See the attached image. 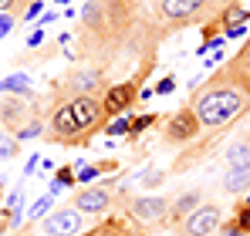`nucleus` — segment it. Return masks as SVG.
<instances>
[{
	"label": "nucleus",
	"mask_w": 250,
	"mask_h": 236,
	"mask_svg": "<svg viewBox=\"0 0 250 236\" xmlns=\"http://www.w3.org/2000/svg\"><path fill=\"white\" fill-rule=\"evenodd\" d=\"M189 108H193V115L200 118L203 128H223V125H230L233 118H240L247 112L250 98L237 81L216 78L207 91H196L193 95V105Z\"/></svg>",
	"instance_id": "obj_1"
},
{
	"label": "nucleus",
	"mask_w": 250,
	"mask_h": 236,
	"mask_svg": "<svg viewBox=\"0 0 250 236\" xmlns=\"http://www.w3.org/2000/svg\"><path fill=\"white\" fill-rule=\"evenodd\" d=\"M220 219H223L220 206L203 202V206H196V209L183 219L179 233H183V236H209V233H216V230H220Z\"/></svg>",
	"instance_id": "obj_2"
},
{
	"label": "nucleus",
	"mask_w": 250,
	"mask_h": 236,
	"mask_svg": "<svg viewBox=\"0 0 250 236\" xmlns=\"http://www.w3.org/2000/svg\"><path fill=\"white\" fill-rule=\"evenodd\" d=\"M84 213H78L75 206H61L51 216H44V236H82L84 230Z\"/></svg>",
	"instance_id": "obj_3"
},
{
	"label": "nucleus",
	"mask_w": 250,
	"mask_h": 236,
	"mask_svg": "<svg viewBox=\"0 0 250 236\" xmlns=\"http://www.w3.org/2000/svg\"><path fill=\"white\" fill-rule=\"evenodd\" d=\"M68 105H71V115H75V125H78V132H82V135H88L91 128H98V125H102V118H105L102 101H98V98H91V95H78V98H71Z\"/></svg>",
	"instance_id": "obj_4"
},
{
	"label": "nucleus",
	"mask_w": 250,
	"mask_h": 236,
	"mask_svg": "<svg viewBox=\"0 0 250 236\" xmlns=\"http://www.w3.org/2000/svg\"><path fill=\"white\" fill-rule=\"evenodd\" d=\"M200 128H203V125H200V118L193 115V108H179L176 115L169 118L166 138H169V142H189Z\"/></svg>",
	"instance_id": "obj_5"
},
{
	"label": "nucleus",
	"mask_w": 250,
	"mask_h": 236,
	"mask_svg": "<svg viewBox=\"0 0 250 236\" xmlns=\"http://www.w3.org/2000/svg\"><path fill=\"white\" fill-rule=\"evenodd\" d=\"M169 213V199L163 196H142L132 202V216L139 219V223H146V226H152V223H163Z\"/></svg>",
	"instance_id": "obj_6"
},
{
	"label": "nucleus",
	"mask_w": 250,
	"mask_h": 236,
	"mask_svg": "<svg viewBox=\"0 0 250 236\" xmlns=\"http://www.w3.org/2000/svg\"><path fill=\"white\" fill-rule=\"evenodd\" d=\"M108 206H112V193H108L105 186L82 189V193L75 196V209H78V213H88V216H98V213H105Z\"/></svg>",
	"instance_id": "obj_7"
},
{
	"label": "nucleus",
	"mask_w": 250,
	"mask_h": 236,
	"mask_svg": "<svg viewBox=\"0 0 250 236\" xmlns=\"http://www.w3.org/2000/svg\"><path fill=\"white\" fill-rule=\"evenodd\" d=\"M203 3L207 0H163L159 10H163V17L169 24H186V20L196 17V10H203Z\"/></svg>",
	"instance_id": "obj_8"
},
{
	"label": "nucleus",
	"mask_w": 250,
	"mask_h": 236,
	"mask_svg": "<svg viewBox=\"0 0 250 236\" xmlns=\"http://www.w3.org/2000/svg\"><path fill=\"white\" fill-rule=\"evenodd\" d=\"M132 101H135V84H132V81H125V84H115V88H108V91H105L102 108H105V115H122Z\"/></svg>",
	"instance_id": "obj_9"
},
{
	"label": "nucleus",
	"mask_w": 250,
	"mask_h": 236,
	"mask_svg": "<svg viewBox=\"0 0 250 236\" xmlns=\"http://www.w3.org/2000/svg\"><path fill=\"white\" fill-rule=\"evenodd\" d=\"M51 132L61 138V142H75V138H82V132H78V125H75V115H71V105H61L54 118H51Z\"/></svg>",
	"instance_id": "obj_10"
},
{
	"label": "nucleus",
	"mask_w": 250,
	"mask_h": 236,
	"mask_svg": "<svg viewBox=\"0 0 250 236\" xmlns=\"http://www.w3.org/2000/svg\"><path fill=\"white\" fill-rule=\"evenodd\" d=\"M247 75H250V38L244 40V47H240V54L233 58V64H230V71H227V75H220V78H230V81H237V84H240V81L247 78Z\"/></svg>",
	"instance_id": "obj_11"
},
{
	"label": "nucleus",
	"mask_w": 250,
	"mask_h": 236,
	"mask_svg": "<svg viewBox=\"0 0 250 236\" xmlns=\"http://www.w3.org/2000/svg\"><path fill=\"white\" fill-rule=\"evenodd\" d=\"M250 186V165H230V172L223 176V189L227 193H244Z\"/></svg>",
	"instance_id": "obj_12"
},
{
	"label": "nucleus",
	"mask_w": 250,
	"mask_h": 236,
	"mask_svg": "<svg viewBox=\"0 0 250 236\" xmlns=\"http://www.w3.org/2000/svg\"><path fill=\"white\" fill-rule=\"evenodd\" d=\"M200 199H203V193H196V189H193V193H186V196H179L176 202H172V216H176V219H186L196 206H203Z\"/></svg>",
	"instance_id": "obj_13"
},
{
	"label": "nucleus",
	"mask_w": 250,
	"mask_h": 236,
	"mask_svg": "<svg viewBox=\"0 0 250 236\" xmlns=\"http://www.w3.org/2000/svg\"><path fill=\"white\" fill-rule=\"evenodd\" d=\"M98 81H102L98 71H75V75H71V88L84 95V91H95V88H98Z\"/></svg>",
	"instance_id": "obj_14"
},
{
	"label": "nucleus",
	"mask_w": 250,
	"mask_h": 236,
	"mask_svg": "<svg viewBox=\"0 0 250 236\" xmlns=\"http://www.w3.org/2000/svg\"><path fill=\"white\" fill-rule=\"evenodd\" d=\"M27 88H31L27 75H7L0 81V91H7V95H27Z\"/></svg>",
	"instance_id": "obj_15"
},
{
	"label": "nucleus",
	"mask_w": 250,
	"mask_h": 236,
	"mask_svg": "<svg viewBox=\"0 0 250 236\" xmlns=\"http://www.w3.org/2000/svg\"><path fill=\"white\" fill-rule=\"evenodd\" d=\"M82 17H84V24H88V27H102V24H105L102 0H88V3H84V10H82Z\"/></svg>",
	"instance_id": "obj_16"
},
{
	"label": "nucleus",
	"mask_w": 250,
	"mask_h": 236,
	"mask_svg": "<svg viewBox=\"0 0 250 236\" xmlns=\"http://www.w3.org/2000/svg\"><path fill=\"white\" fill-rule=\"evenodd\" d=\"M227 162H230V165H250V145H244V142L230 145V149H227Z\"/></svg>",
	"instance_id": "obj_17"
},
{
	"label": "nucleus",
	"mask_w": 250,
	"mask_h": 236,
	"mask_svg": "<svg viewBox=\"0 0 250 236\" xmlns=\"http://www.w3.org/2000/svg\"><path fill=\"white\" fill-rule=\"evenodd\" d=\"M244 20H250V10H247V7H230V10L223 14V24H227V27L244 24Z\"/></svg>",
	"instance_id": "obj_18"
},
{
	"label": "nucleus",
	"mask_w": 250,
	"mask_h": 236,
	"mask_svg": "<svg viewBox=\"0 0 250 236\" xmlns=\"http://www.w3.org/2000/svg\"><path fill=\"white\" fill-rule=\"evenodd\" d=\"M17 156V138H10V135H0V162H7V158Z\"/></svg>",
	"instance_id": "obj_19"
},
{
	"label": "nucleus",
	"mask_w": 250,
	"mask_h": 236,
	"mask_svg": "<svg viewBox=\"0 0 250 236\" xmlns=\"http://www.w3.org/2000/svg\"><path fill=\"white\" fill-rule=\"evenodd\" d=\"M51 199H54V196L47 193V196H41V199H38V202H34V209H31V219H34V223L47 216V209H51Z\"/></svg>",
	"instance_id": "obj_20"
},
{
	"label": "nucleus",
	"mask_w": 250,
	"mask_h": 236,
	"mask_svg": "<svg viewBox=\"0 0 250 236\" xmlns=\"http://www.w3.org/2000/svg\"><path fill=\"white\" fill-rule=\"evenodd\" d=\"M156 118H159V115H139L135 121H132V125H128V132H132V135H139L142 128H149V125H156Z\"/></svg>",
	"instance_id": "obj_21"
},
{
	"label": "nucleus",
	"mask_w": 250,
	"mask_h": 236,
	"mask_svg": "<svg viewBox=\"0 0 250 236\" xmlns=\"http://www.w3.org/2000/svg\"><path fill=\"white\" fill-rule=\"evenodd\" d=\"M38 132H41V121H31V125H24V128H17V132H14V138H17V142H24V138H34Z\"/></svg>",
	"instance_id": "obj_22"
},
{
	"label": "nucleus",
	"mask_w": 250,
	"mask_h": 236,
	"mask_svg": "<svg viewBox=\"0 0 250 236\" xmlns=\"http://www.w3.org/2000/svg\"><path fill=\"white\" fill-rule=\"evenodd\" d=\"M102 169H108V165H84L82 172H78V179H82V182H91V179H98Z\"/></svg>",
	"instance_id": "obj_23"
},
{
	"label": "nucleus",
	"mask_w": 250,
	"mask_h": 236,
	"mask_svg": "<svg viewBox=\"0 0 250 236\" xmlns=\"http://www.w3.org/2000/svg\"><path fill=\"white\" fill-rule=\"evenodd\" d=\"M152 91H156V95H172V91H176V78H163Z\"/></svg>",
	"instance_id": "obj_24"
},
{
	"label": "nucleus",
	"mask_w": 250,
	"mask_h": 236,
	"mask_svg": "<svg viewBox=\"0 0 250 236\" xmlns=\"http://www.w3.org/2000/svg\"><path fill=\"white\" fill-rule=\"evenodd\" d=\"M10 27H14V17L10 14H0V40L10 34Z\"/></svg>",
	"instance_id": "obj_25"
},
{
	"label": "nucleus",
	"mask_w": 250,
	"mask_h": 236,
	"mask_svg": "<svg viewBox=\"0 0 250 236\" xmlns=\"http://www.w3.org/2000/svg\"><path fill=\"white\" fill-rule=\"evenodd\" d=\"M237 230H244L250 236V209H240V216H237Z\"/></svg>",
	"instance_id": "obj_26"
},
{
	"label": "nucleus",
	"mask_w": 250,
	"mask_h": 236,
	"mask_svg": "<svg viewBox=\"0 0 250 236\" xmlns=\"http://www.w3.org/2000/svg\"><path fill=\"white\" fill-rule=\"evenodd\" d=\"M128 125H132V121H128V118H119V121H112V125H108V135H122V132H128Z\"/></svg>",
	"instance_id": "obj_27"
},
{
	"label": "nucleus",
	"mask_w": 250,
	"mask_h": 236,
	"mask_svg": "<svg viewBox=\"0 0 250 236\" xmlns=\"http://www.w3.org/2000/svg\"><path fill=\"white\" fill-rule=\"evenodd\" d=\"M244 34H247V24H233L223 31V38H244Z\"/></svg>",
	"instance_id": "obj_28"
},
{
	"label": "nucleus",
	"mask_w": 250,
	"mask_h": 236,
	"mask_svg": "<svg viewBox=\"0 0 250 236\" xmlns=\"http://www.w3.org/2000/svg\"><path fill=\"white\" fill-rule=\"evenodd\" d=\"M58 172H61V176H58V182H61V186H71V182H75V176H71V165H64V169H58Z\"/></svg>",
	"instance_id": "obj_29"
},
{
	"label": "nucleus",
	"mask_w": 250,
	"mask_h": 236,
	"mask_svg": "<svg viewBox=\"0 0 250 236\" xmlns=\"http://www.w3.org/2000/svg\"><path fill=\"white\" fill-rule=\"evenodd\" d=\"M44 7L41 3H31V7H27V10H24V20H34V17H38V14H41Z\"/></svg>",
	"instance_id": "obj_30"
},
{
	"label": "nucleus",
	"mask_w": 250,
	"mask_h": 236,
	"mask_svg": "<svg viewBox=\"0 0 250 236\" xmlns=\"http://www.w3.org/2000/svg\"><path fill=\"white\" fill-rule=\"evenodd\" d=\"M44 40V27H38V31H34V34H31V38H27V44H31V47H38V44H41Z\"/></svg>",
	"instance_id": "obj_31"
},
{
	"label": "nucleus",
	"mask_w": 250,
	"mask_h": 236,
	"mask_svg": "<svg viewBox=\"0 0 250 236\" xmlns=\"http://www.w3.org/2000/svg\"><path fill=\"white\" fill-rule=\"evenodd\" d=\"M220 236H247V233H244V230H237V226H223V233H220Z\"/></svg>",
	"instance_id": "obj_32"
},
{
	"label": "nucleus",
	"mask_w": 250,
	"mask_h": 236,
	"mask_svg": "<svg viewBox=\"0 0 250 236\" xmlns=\"http://www.w3.org/2000/svg\"><path fill=\"white\" fill-rule=\"evenodd\" d=\"M61 189H64V186H61V182H58V179H54V182H51V186H47V193H51V196H61Z\"/></svg>",
	"instance_id": "obj_33"
},
{
	"label": "nucleus",
	"mask_w": 250,
	"mask_h": 236,
	"mask_svg": "<svg viewBox=\"0 0 250 236\" xmlns=\"http://www.w3.org/2000/svg\"><path fill=\"white\" fill-rule=\"evenodd\" d=\"M14 3H17V0H0V14H7V10H10Z\"/></svg>",
	"instance_id": "obj_34"
},
{
	"label": "nucleus",
	"mask_w": 250,
	"mask_h": 236,
	"mask_svg": "<svg viewBox=\"0 0 250 236\" xmlns=\"http://www.w3.org/2000/svg\"><path fill=\"white\" fill-rule=\"evenodd\" d=\"M240 88L247 91V98H250V75H247V78H244V81H240Z\"/></svg>",
	"instance_id": "obj_35"
},
{
	"label": "nucleus",
	"mask_w": 250,
	"mask_h": 236,
	"mask_svg": "<svg viewBox=\"0 0 250 236\" xmlns=\"http://www.w3.org/2000/svg\"><path fill=\"white\" fill-rule=\"evenodd\" d=\"M112 236H135V233H128V230H112Z\"/></svg>",
	"instance_id": "obj_36"
},
{
	"label": "nucleus",
	"mask_w": 250,
	"mask_h": 236,
	"mask_svg": "<svg viewBox=\"0 0 250 236\" xmlns=\"http://www.w3.org/2000/svg\"><path fill=\"white\" fill-rule=\"evenodd\" d=\"M244 209H250V193H247V199H244Z\"/></svg>",
	"instance_id": "obj_37"
},
{
	"label": "nucleus",
	"mask_w": 250,
	"mask_h": 236,
	"mask_svg": "<svg viewBox=\"0 0 250 236\" xmlns=\"http://www.w3.org/2000/svg\"><path fill=\"white\" fill-rule=\"evenodd\" d=\"M58 3H64V7H68V3H71V0H58Z\"/></svg>",
	"instance_id": "obj_38"
},
{
	"label": "nucleus",
	"mask_w": 250,
	"mask_h": 236,
	"mask_svg": "<svg viewBox=\"0 0 250 236\" xmlns=\"http://www.w3.org/2000/svg\"><path fill=\"white\" fill-rule=\"evenodd\" d=\"M95 236H98V233H95Z\"/></svg>",
	"instance_id": "obj_39"
}]
</instances>
